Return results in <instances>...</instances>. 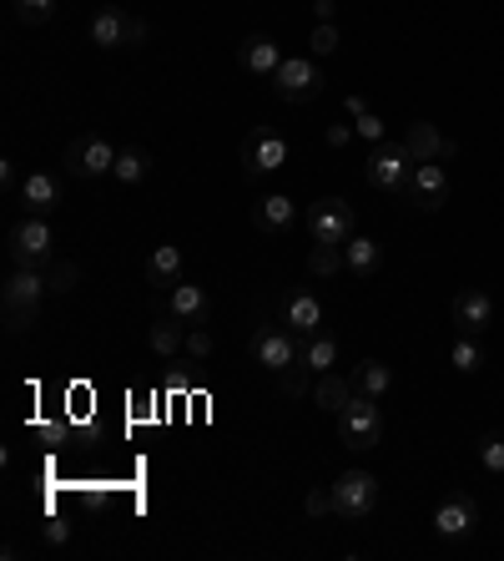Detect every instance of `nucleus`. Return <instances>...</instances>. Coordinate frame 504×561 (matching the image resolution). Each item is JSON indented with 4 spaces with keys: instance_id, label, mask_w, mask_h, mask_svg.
Returning <instances> with one entry per match:
<instances>
[{
    "instance_id": "f257e3e1",
    "label": "nucleus",
    "mask_w": 504,
    "mask_h": 561,
    "mask_svg": "<svg viewBox=\"0 0 504 561\" xmlns=\"http://www.w3.org/2000/svg\"><path fill=\"white\" fill-rule=\"evenodd\" d=\"M51 298V279L46 268H11V279L0 283V309H5V329L26 334L41 319V304Z\"/></svg>"
},
{
    "instance_id": "f03ea898",
    "label": "nucleus",
    "mask_w": 504,
    "mask_h": 561,
    "mask_svg": "<svg viewBox=\"0 0 504 561\" xmlns=\"http://www.w3.org/2000/svg\"><path fill=\"white\" fill-rule=\"evenodd\" d=\"M51 253H56V233H51V222L36 218V213H26V218L5 233V258H11V268H46Z\"/></svg>"
},
{
    "instance_id": "7ed1b4c3",
    "label": "nucleus",
    "mask_w": 504,
    "mask_h": 561,
    "mask_svg": "<svg viewBox=\"0 0 504 561\" xmlns=\"http://www.w3.org/2000/svg\"><path fill=\"white\" fill-rule=\"evenodd\" d=\"M91 46H101V51H121V46H142L146 36H152V26H146L142 15L121 11V5H101L96 15H91Z\"/></svg>"
},
{
    "instance_id": "20e7f679",
    "label": "nucleus",
    "mask_w": 504,
    "mask_h": 561,
    "mask_svg": "<svg viewBox=\"0 0 504 561\" xmlns=\"http://www.w3.org/2000/svg\"><path fill=\"white\" fill-rule=\"evenodd\" d=\"M338 441L348 445V450H374L378 441H384V410H378V399H363L353 395L338 410Z\"/></svg>"
},
{
    "instance_id": "39448f33",
    "label": "nucleus",
    "mask_w": 504,
    "mask_h": 561,
    "mask_svg": "<svg viewBox=\"0 0 504 561\" xmlns=\"http://www.w3.org/2000/svg\"><path fill=\"white\" fill-rule=\"evenodd\" d=\"M414 152L403 148V142H378L374 152H369V182H374L378 192H393V197H403L409 192V178H414Z\"/></svg>"
},
{
    "instance_id": "423d86ee",
    "label": "nucleus",
    "mask_w": 504,
    "mask_h": 561,
    "mask_svg": "<svg viewBox=\"0 0 504 561\" xmlns=\"http://www.w3.org/2000/svg\"><path fill=\"white\" fill-rule=\"evenodd\" d=\"M247 349H253V359H258L262 370L288 374L293 365H298V355H302V334H293L288 324H262V329H253Z\"/></svg>"
},
{
    "instance_id": "0eeeda50",
    "label": "nucleus",
    "mask_w": 504,
    "mask_h": 561,
    "mask_svg": "<svg viewBox=\"0 0 504 561\" xmlns=\"http://www.w3.org/2000/svg\"><path fill=\"white\" fill-rule=\"evenodd\" d=\"M328 490H333V517H338V521H363V517H374V506H378V481H374L369 471H344Z\"/></svg>"
},
{
    "instance_id": "6e6552de",
    "label": "nucleus",
    "mask_w": 504,
    "mask_h": 561,
    "mask_svg": "<svg viewBox=\"0 0 504 561\" xmlns=\"http://www.w3.org/2000/svg\"><path fill=\"white\" fill-rule=\"evenodd\" d=\"M273 97L293 106L323 97V72L313 66V56H283V66L273 72Z\"/></svg>"
},
{
    "instance_id": "1a4fd4ad",
    "label": "nucleus",
    "mask_w": 504,
    "mask_h": 561,
    "mask_svg": "<svg viewBox=\"0 0 504 561\" xmlns=\"http://www.w3.org/2000/svg\"><path fill=\"white\" fill-rule=\"evenodd\" d=\"M112 163H116V148L106 142V137H96V132L72 137V148H66V173L81 178V182L112 178Z\"/></svg>"
},
{
    "instance_id": "9d476101",
    "label": "nucleus",
    "mask_w": 504,
    "mask_h": 561,
    "mask_svg": "<svg viewBox=\"0 0 504 561\" xmlns=\"http://www.w3.org/2000/svg\"><path fill=\"white\" fill-rule=\"evenodd\" d=\"M283 167H288V137L273 132V127L247 132V142H243V173L247 178H268V173H283Z\"/></svg>"
},
{
    "instance_id": "9b49d317",
    "label": "nucleus",
    "mask_w": 504,
    "mask_h": 561,
    "mask_svg": "<svg viewBox=\"0 0 504 561\" xmlns=\"http://www.w3.org/2000/svg\"><path fill=\"white\" fill-rule=\"evenodd\" d=\"M353 228H359V218H353V203H344V197H323V203L308 207V233L318 243H348Z\"/></svg>"
},
{
    "instance_id": "f8f14e48",
    "label": "nucleus",
    "mask_w": 504,
    "mask_h": 561,
    "mask_svg": "<svg viewBox=\"0 0 504 561\" xmlns=\"http://www.w3.org/2000/svg\"><path fill=\"white\" fill-rule=\"evenodd\" d=\"M403 203H414L418 213H439L449 203V173L444 163H418L414 178H409V192H403Z\"/></svg>"
},
{
    "instance_id": "ddd939ff",
    "label": "nucleus",
    "mask_w": 504,
    "mask_h": 561,
    "mask_svg": "<svg viewBox=\"0 0 504 561\" xmlns=\"http://www.w3.org/2000/svg\"><path fill=\"white\" fill-rule=\"evenodd\" d=\"M449 314H454V329H460V334H484V329L494 324V298L484 294V289H460Z\"/></svg>"
},
{
    "instance_id": "4468645a",
    "label": "nucleus",
    "mask_w": 504,
    "mask_h": 561,
    "mask_svg": "<svg viewBox=\"0 0 504 561\" xmlns=\"http://www.w3.org/2000/svg\"><path fill=\"white\" fill-rule=\"evenodd\" d=\"M475 526H479V506L469 496H449L434 511V532L444 536V541H464V536H475Z\"/></svg>"
},
{
    "instance_id": "2eb2a0df",
    "label": "nucleus",
    "mask_w": 504,
    "mask_h": 561,
    "mask_svg": "<svg viewBox=\"0 0 504 561\" xmlns=\"http://www.w3.org/2000/svg\"><path fill=\"white\" fill-rule=\"evenodd\" d=\"M293 222H298V203H293L288 192H262L258 203H253V228L258 233H288Z\"/></svg>"
},
{
    "instance_id": "dca6fc26",
    "label": "nucleus",
    "mask_w": 504,
    "mask_h": 561,
    "mask_svg": "<svg viewBox=\"0 0 504 561\" xmlns=\"http://www.w3.org/2000/svg\"><path fill=\"white\" fill-rule=\"evenodd\" d=\"M167 314H172V319H182V324H207L212 298H207V289H202V283L177 279L172 289H167Z\"/></svg>"
},
{
    "instance_id": "f3484780",
    "label": "nucleus",
    "mask_w": 504,
    "mask_h": 561,
    "mask_svg": "<svg viewBox=\"0 0 504 561\" xmlns=\"http://www.w3.org/2000/svg\"><path fill=\"white\" fill-rule=\"evenodd\" d=\"M237 61H243L247 76H262V81H273V72L283 66V51H277V41L268 36V30H253V36L243 41V56H237Z\"/></svg>"
},
{
    "instance_id": "a211bd4d",
    "label": "nucleus",
    "mask_w": 504,
    "mask_h": 561,
    "mask_svg": "<svg viewBox=\"0 0 504 561\" xmlns=\"http://www.w3.org/2000/svg\"><path fill=\"white\" fill-rule=\"evenodd\" d=\"M403 148L414 152V163H439V157H454V142H449L434 122H409L403 132Z\"/></svg>"
},
{
    "instance_id": "6ab92c4d",
    "label": "nucleus",
    "mask_w": 504,
    "mask_h": 561,
    "mask_svg": "<svg viewBox=\"0 0 504 561\" xmlns=\"http://www.w3.org/2000/svg\"><path fill=\"white\" fill-rule=\"evenodd\" d=\"M21 207L36 213V218H51V213L61 207V178H51V173H30V178H21Z\"/></svg>"
},
{
    "instance_id": "aec40b11",
    "label": "nucleus",
    "mask_w": 504,
    "mask_h": 561,
    "mask_svg": "<svg viewBox=\"0 0 504 561\" xmlns=\"http://www.w3.org/2000/svg\"><path fill=\"white\" fill-rule=\"evenodd\" d=\"M182 264H188V258H182L177 243H157V248L146 253V283H152V289H172V283L182 279Z\"/></svg>"
},
{
    "instance_id": "412c9836",
    "label": "nucleus",
    "mask_w": 504,
    "mask_h": 561,
    "mask_svg": "<svg viewBox=\"0 0 504 561\" xmlns=\"http://www.w3.org/2000/svg\"><path fill=\"white\" fill-rule=\"evenodd\" d=\"M283 324L308 340V334L323 329V304H318L313 294H288V298H283Z\"/></svg>"
},
{
    "instance_id": "4be33fe9",
    "label": "nucleus",
    "mask_w": 504,
    "mask_h": 561,
    "mask_svg": "<svg viewBox=\"0 0 504 561\" xmlns=\"http://www.w3.org/2000/svg\"><path fill=\"white\" fill-rule=\"evenodd\" d=\"M344 264H348V273H353V279H374L378 268H384V253H378V243L374 238H348L344 243Z\"/></svg>"
},
{
    "instance_id": "5701e85b",
    "label": "nucleus",
    "mask_w": 504,
    "mask_h": 561,
    "mask_svg": "<svg viewBox=\"0 0 504 561\" xmlns=\"http://www.w3.org/2000/svg\"><path fill=\"white\" fill-rule=\"evenodd\" d=\"M298 365L308 374H328L333 365H338V340H333V334H323V329H318V334H308V340H302Z\"/></svg>"
},
{
    "instance_id": "b1692460",
    "label": "nucleus",
    "mask_w": 504,
    "mask_h": 561,
    "mask_svg": "<svg viewBox=\"0 0 504 561\" xmlns=\"http://www.w3.org/2000/svg\"><path fill=\"white\" fill-rule=\"evenodd\" d=\"M393 390V370L384 365V359H363L359 370H353V395L363 399H384Z\"/></svg>"
},
{
    "instance_id": "393cba45",
    "label": "nucleus",
    "mask_w": 504,
    "mask_h": 561,
    "mask_svg": "<svg viewBox=\"0 0 504 561\" xmlns=\"http://www.w3.org/2000/svg\"><path fill=\"white\" fill-rule=\"evenodd\" d=\"M146 344H152V355L172 359V355H182V344H188V329H182V319H172V314H161L157 324L146 329Z\"/></svg>"
},
{
    "instance_id": "a878e982",
    "label": "nucleus",
    "mask_w": 504,
    "mask_h": 561,
    "mask_svg": "<svg viewBox=\"0 0 504 561\" xmlns=\"http://www.w3.org/2000/svg\"><path fill=\"white\" fill-rule=\"evenodd\" d=\"M353 399V380H344V374H318V390H313V405L318 410H328V415H338Z\"/></svg>"
},
{
    "instance_id": "bb28decb",
    "label": "nucleus",
    "mask_w": 504,
    "mask_h": 561,
    "mask_svg": "<svg viewBox=\"0 0 504 561\" xmlns=\"http://www.w3.org/2000/svg\"><path fill=\"white\" fill-rule=\"evenodd\" d=\"M146 173H152V163H146V152H142V148H121V152H116L112 178L121 182V188H142Z\"/></svg>"
},
{
    "instance_id": "cd10ccee",
    "label": "nucleus",
    "mask_w": 504,
    "mask_h": 561,
    "mask_svg": "<svg viewBox=\"0 0 504 561\" xmlns=\"http://www.w3.org/2000/svg\"><path fill=\"white\" fill-rule=\"evenodd\" d=\"M344 243H318L308 248V273H318V279H333V273H344Z\"/></svg>"
},
{
    "instance_id": "c85d7f7f",
    "label": "nucleus",
    "mask_w": 504,
    "mask_h": 561,
    "mask_svg": "<svg viewBox=\"0 0 504 561\" xmlns=\"http://www.w3.org/2000/svg\"><path fill=\"white\" fill-rule=\"evenodd\" d=\"M449 365L460 374H479L484 370V349H479V334H460L454 349H449Z\"/></svg>"
},
{
    "instance_id": "c756f323",
    "label": "nucleus",
    "mask_w": 504,
    "mask_h": 561,
    "mask_svg": "<svg viewBox=\"0 0 504 561\" xmlns=\"http://www.w3.org/2000/svg\"><path fill=\"white\" fill-rule=\"evenodd\" d=\"M56 15V0H15V21L21 26H46Z\"/></svg>"
},
{
    "instance_id": "7c9ffc66",
    "label": "nucleus",
    "mask_w": 504,
    "mask_h": 561,
    "mask_svg": "<svg viewBox=\"0 0 504 561\" xmlns=\"http://www.w3.org/2000/svg\"><path fill=\"white\" fill-rule=\"evenodd\" d=\"M338 51V26L333 21H318L313 36H308V56H333Z\"/></svg>"
},
{
    "instance_id": "2f4dec72",
    "label": "nucleus",
    "mask_w": 504,
    "mask_h": 561,
    "mask_svg": "<svg viewBox=\"0 0 504 561\" xmlns=\"http://www.w3.org/2000/svg\"><path fill=\"white\" fill-rule=\"evenodd\" d=\"M46 279H51V294H76V283H81V264H56L46 268Z\"/></svg>"
},
{
    "instance_id": "473e14b6",
    "label": "nucleus",
    "mask_w": 504,
    "mask_h": 561,
    "mask_svg": "<svg viewBox=\"0 0 504 561\" xmlns=\"http://www.w3.org/2000/svg\"><path fill=\"white\" fill-rule=\"evenodd\" d=\"M479 466L490 475H504V435H484L479 441Z\"/></svg>"
},
{
    "instance_id": "72a5a7b5",
    "label": "nucleus",
    "mask_w": 504,
    "mask_h": 561,
    "mask_svg": "<svg viewBox=\"0 0 504 561\" xmlns=\"http://www.w3.org/2000/svg\"><path fill=\"white\" fill-rule=\"evenodd\" d=\"M212 334H207V329L202 324H188V344H182V355H192V359H212Z\"/></svg>"
},
{
    "instance_id": "f704fd0d",
    "label": "nucleus",
    "mask_w": 504,
    "mask_h": 561,
    "mask_svg": "<svg viewBox=\"0 0 504 561\" xmlns=\"http://www.w3.org/2000/svg\"><path fill=\"white\" fill-rule=\"evenodd\" d=\"M353 132L363 137V142H389V127H384V117H374V112H363V117H353Z\"/></svg>"
},
{
    "instance_id": "c9c22d12",
    "label": "nucleus",
    "mask_w": 504,
    "mask_h": 561,
    "mask_svg": "<svg viewBox=\"0 0 504 561\" xmlns=\"http://www.w3.org/2000/svg\"><path fill=\"white\" fill-rule=\"evenodd\" d=\"M302 511H308V517H333V490L313 486L308 496H302Z\"/></svg>"
},
{
    "instance_id": "e433bc0d",
    "label": "nucleus",
    "mask_w": 504,
    "mask_h": 561,
    "mask_svg": "<svg viewBox=\"0 0 504 561\" xmlns=\"http://www.w3.org/2000/svg\"><path fill=\"white\" fill-rule=\"evenodd\" d=\"M277 380H283V395H302V390H308V370H302V365H293V370L277 374Z\"/></svg>"
},
{
    "instance_id": "4c0bfd02",
    "label": "nucleus",
    "mask_w": 504,
    "mask_h": 561,
    "mask_svg": "<svg viewBox=\"0 0 504 561\" xmlns=\"http://www.w3.org/2000/svg\"><path fill=\"white\" fill-rule=\"evenodd\" d=\"M46 541H51V547H66V541H72V526H66V521H46Z\"/></svg>"
},
{
    "instance_id": "58836bf2",
    "label": "nucleus",
    "mask_w": 504,
    "mask_h": 561,
    "mask_svg": "<svg viewBox=\"0 0 504 561\" xmlns=\"http://www.w3.org/2000/svg\"><path fill=\"white\" fill-rule=\"evenodd\" d=\"M344 112H348V117H363V112H369V102H363L359 91H348V97H344Z\"/></svg>"
},
{
    "instance_id": "ea45409f",
    "label": "nucleus",
    "mask_w": 504,
    "mask_h": 561,
    "mask_svg": "<svg viewBox=\"0 0 504 561\" xmlns=\"http://www.w3.org/2000/svg\"><path fill=\"white\" fill-rule=\"evenodd\" d=\"M313 11H318V21H333V15H338V0H318Z\"/></svg>"
}]
</instances>
